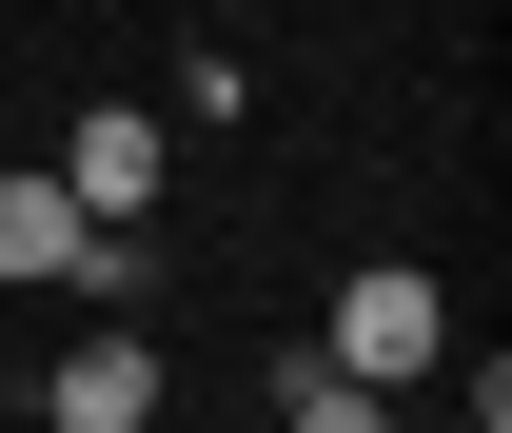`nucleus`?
Returning a JSON list of instances; mask_svg holds the SVG:
<instances>
[{
	"mask_svg": "<svg viewBox=\"0 0 512 433\" xmlns=\"http://www.w3.org/2000/svg\"><path fill=\"white\" fill-rule=\"evenodd\" d=\"M473 433H493V414H473Z\"/></svg>",
	"mask_w": 512,
	"mask_h": 433,
	"instance_id": "6",
	"label": "nucleus"
},
{
	"mask_svg": "<svg viewBox=\"0 0 512 433\" xmlns=\"http://www.w3.org/2000/svg\"><path fill=\"white\" fill-rule=\"evenodd\" d=\"M434 335H453V296L375 256V276H335V355H316V374H355V394H394V374H434Z\"/></svg>",
	"mask_w": 512,
	"mask_h": 433,
	"instance_id": "1",
	"label": "nucleus"
},
{
	"mask_svg": "<svg viewBox=\"0 0 512 433\" xmlns=\"http://www.w3.org/2000/svg\"><path fill=\"white\" fill-rule=\"evenodd\" d=\"M296 433H394V394H355V374H316V355H296Z\"/></svg>",
	"mask_w": 512,
	"mask_h": 433,
	"instance_id": "5",
	"label": "nucleus"
},
{
	"mask_svg": "<svg viewBox=\"0 0 512 433\" xmlns=\"http://www.w3.org/2000/svg\"><path fill=\"white\" fill-rule=\"evenodd\" d=\"M79 256H99V217H79L60 178H0V276H60L79 296Z\"/></svg>",
	"mask_w": 512,
	"mask_h": 433,
	"instance_id": "4",
	"label": "nucleus"
},
{
	"mask_svg": "<svg viewBox=\"0 0 512 433\" xmlns=\"http://www.w3.org/2000/svg\"><path fill=\"white\" fill-rule=\"evenodd\" d=\"M40 178H60L79 217H99V237H138V217H158V119H138V99H99V119H79L60 158H40Z\"/></svg>",
	"mask_w": 512,
	"mask_h": 433,
	"instance_id": "2",
	"label": "nucleus"
},
{
	"mask_svg": "<svg viewBox=\"0 0 512 433\" xmlns=\"http://www.w3.org/2000/svg\"><path fill=\"white\" fill-rule=\"evenodd\" d=\"M40 414L60 433H158V335H79V355L40 374Z\"/></svg>",
	"mask_w": 512,
	"mask_h": 433,
	"instance_id": "3",
	"label": "nucleus"
}]
</instances>
